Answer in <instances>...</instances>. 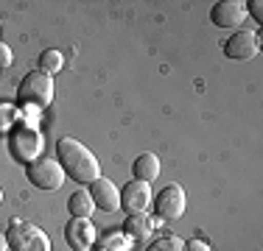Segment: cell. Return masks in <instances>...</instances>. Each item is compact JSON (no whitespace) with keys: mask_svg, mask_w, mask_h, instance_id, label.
Listing matches in <instances>:
<instances>
[{"mask_svg":"<svg viewBox=\"0 0 263 251\" xmlns=\"http://www.w3.org/2000/svg\"><path fill=\"white\" fill-rule=\"evenodd\" d=\"M56 154H59V165L65 171L67 179H73L76 184H92L96 179H101V162L96 159L90 148L84 142H79L76 137H62L56 142Z\"/></svg>","mask_w":263,"mask_h":251,"instance_id":"obj_1","label":"cell"},{"mask_svg":"<svg viewBox=\"0 0 263 251\" xmlns=\"http://www.w3.org/2000/svg\"><path fill=\"white\" fill-rule=\"evenodd\" d=\"M6 243L9 251H51V237L31 221L11 218L6 229Z\"/></svg>","mask_w":263,"mask_h":251,"instance_id":"obj_2","label":"cell"},{"mask_svg":"<svg viewBox=\"0 0 263 251\" xmlns=\"http://www.w3.org/2000/svg\"><path fill=\"white\" fill-rule=\"evenodd\" d=\"M53 92H56V87H53L51 75H45L42 70H34L20 81V87H17V100H20L23 106L45 109V106L53 103Z\"/></svg>","mask_w":263,"mask_h":251,"instance_id":"obj_3","label":"cell"},{"mask_svg":"<svg viewBox=\"0 0 263 251\" xmlns=\"http://www.w3.org/2000/svg\"><path fill=\"white\" fill-rule=\"evenodd\" d=\"M26 179L36 190H59L65 184V171H62L59 162L48 159V156H40L31 165H26Z\"/></svg>","mask_w":263,"mask_h":251,"instance_id":"obj_4","label":"cell"},{"mask_svg":"<svg viewBox=\"0 0 263 251\" xmlns=\"http://www.w3.org/2000/svg\"><path fill=\"white\" fill-rule=\"evenodd\" d=\"M9 148H11V156H14L17 162H26V165H31L34 159H40V151H42L40 131H36L34 126L20 123L14 131H11Z\"/></svg>","mask_w":263,"mask_h":251,"instance_id":"obj_5","label":"cell"},{"mask_svg":"<svg viewBox=\"0 0 263 251\" xmlns=\"http://www.w3.org/2000/svg\"><path fill=\"white\" fill-rule=\"evenodd\" d=\"M154 210L162 221H177V218L185 215V206H187V196L182 190V184H168L157 193V198L152 201Z\"/></svg>","mask_w":263,"mask_h":251,"instance_id":"obj_6","label":"cell"},{"mask_svg":"<svg viewBox=\"0 0 263 251\" xmlns=\"http://www.w3.org/2000/svg\"><path fill=\"white\" fill-rule=\"evenodd\" d=\"M98 240V232L92 226V218H70L65 226V243L73 251H92Z\"/></svg>","mask_w":263,"mask_h":251,"instance_id":"obj_7","label":"cell"},{"mask_svg":"<svg viewBox=\"0 0 263 251\" xmlns=\"http://www.w3.org/2000/svg\"><path fill=\"white\" fill-rule=\"evenodd\" d=\"M247 3L243 0H218L210 9V23L216 28H238L247 23Z\"/></svg>","mask_w":263,"mask_h":251,"instance_id":"obj_8","label":"cell"},{"mask_svg":"<svg viewBox=\"0 0 263 251\" xmlns=\"http://www.w3.org/2000/svg\"><path fill=\"white\" fill-rule=\"evenodd\" d=\"M154 201V193L146 181L132 179L129 184H123L121 190V210H126V215H135V212H146Z\"/></svg>","mask_w":263,"mask_h":251,"instance_id":"obj_9","label":"cell"},{"mask_svg":"<svg viewBox=\"0 0 263 251\" xmlns=\"http://www.w3.org/2000/svg\"><path fill=\"white\" fill-rule=\"evenodd\" d=\"M260 50V36L255 31H235L227 42H224V56L230 59H252Z\"/></svg>","mask_w":263,"mask_h":251,"instance_id":"obj_10","label":"cell"},{"mask_svg":"<svg viewBox=\"0 0 263 251\" xmlns=\"http://www.w3.org/2000/svg\"><path fill=\"white\" fill-rule=\"evenodd\" d=\"M87 193H90L96 210H101V212H115V210H121V190L112 184V179H104V176H101V179H96Z\"/></svg>","mask_w":263,"mask_h":251,"instance_id":"obj_11","label":"cell"},{"mask_svg":"<svg viewBox=\"0 0 263 251\" xmlns=\"http://www.w3.org/2000/svg\"><path fill=\"white\" fill-rule=\"evenodd\" d=\"M154 218L152 215H146V212H135V215H129L126 218V223H123V235L132 237V240H146V237H152V232H154Z\"/></svg>","mask_w":263,"mask_h":251,"instance_id":"obj_12","label":"cell"},{"mask_svg":"<svg viewBox=\"0 0 263 251\" xmlns=\"http://www.w3.org/2000/svg\"><path fill=\"white\" fill-rule=\"evenodd\" d=\"M132 176H135L137 181H146V184L157 181V176H160V159H157V154H140V156H137L135 165H132Z\"/></svg>","mask_w":263,"mask_h":251,"instance_id":"obj_13","label":"cell"},{"mask_svg":"<svg viewBox=\"0 0 263 251\" xmlns=\"http://www.w3.org/2000/svg\"><path fill=\"white\" fill-rule=\"evenodd\" d=\"M67 212H70L73 218H92V212H96V204H92L90 193L87 190H76L70 198H67Z\"/></svg>","mask_w":263,"mask_h":251,"instance_id":"obj_14","label":"cell"},{"mask_svg":"<svg viewBox=\"0 0 263 251\" xmlns=\"http://www.w3.org/2000/svg\"><path fill=\"white\" fill-rule=\"evenodd\" d=\"M62 67H65V56H62V50L48 48V50H42V53H40V70L45 75H51V78H53L56 73H62Z\"/></svg>","mask_w":263,"mask_h":251,"instance_id":"obj_15","label":"cell"},{"mask_svg":"<svg viewBox=\"0 0 263 251\" xmlns=\"http://www.w3.org/2000/svg\"><path fill=\"white\" fill-rule=\"evenodd\" d=\"M96 243H98V251H129L135 240L126 237L123 232H115V235L109 232V235H104L101 240H96Z\"/></svg>","mask_w":263,"mask_h":251,"instance_id":"obj_16","label":"cell"},{"mask_svg":"<svg viewBox=\"0 0 263 251\" xmlns=\"http://www.w3.org/2000/svg\"><path fill=\"white\" fill-rule=\"evenodd\" d=\"M148 251H185V240H179L174 235H165V237H157L148 246Z\"/></svg>","mask_w":263,"mask_h":251,"instance_id":"obj_17","label":"cell"},{"mask_svg":"<svg viewBox=\"0 0 263 251\" xmlns=\"http://www.w3.org/2000/svg\"><path fill=\"white\" fill-rule=\"evenodd\" d=\"M11 65H14V53L6 42H0V70H9Z\"/></svg>","mask_w":263,"mask_h":251,"instance_id":"obj_18","label":"cell"},{"mask_svg":"<svg viewBox=\"0 0 263 251\" xmlns=\"http://www.w3.org/2000/svg\"><path fill=\"white\" fill-rule=\"evenodd\" d=\"M17 117V109H11V106H0V129H9L11 123H14Z\"/></svg>","mask_w":263,"mask_h":251,"instance_id":"obj_19","label":"cell"},{"mask_svg":"<svg viewBox=\"0 0 263 251\" xmlns=\"http://www.w3.org/2000/svg\"><path fill=\"white\" fill-rule=\"evenodd\" d=\"M185 251H213L208 240H202V237H193V240L185 243Z\"/></svg>","mask_w":263,"mask_h":251,"instance_id":"obj_20","label":"cell"},{"mask_svg":"<svg viewBox=\"0 0 263 251\" xmlns=\"http://www.w3.org/2000/svg\"><path fill=\"white\" fill-rule=\"evenodd\" d=\"M247 14H252L258 23H263V3H260V0H252V3H247Z\"/></svg>","mask_w":263,"mask_h":251,"instance_id":"obj_21","label":"cell"},{"mask_svg":"<svg viewBox=\"0 0 263 251\" xmlns=\"http://www.w3.org/2000/svg\"><path fill=\"white\" fill-rule=\"evenodd\" d=\"M0 251H9V243H6V235H0Z\"/></svg>","mask_w":263,"mask_h":251,"instance_id":"obj_22","label":"cell"},{"mask_svg":"<svg viewBox=\"0 0 263 251\" xmlns=\"http://www.w3.org/2000/svg\"><path fill=\"white\" fill-rule=\"evenodd\" d=\"M0 204H3V190H0Z\"/></svg>","mask_w":263,"mask_h":251,"instance_id":"obj_23","label":"cell"}]
</instances>
